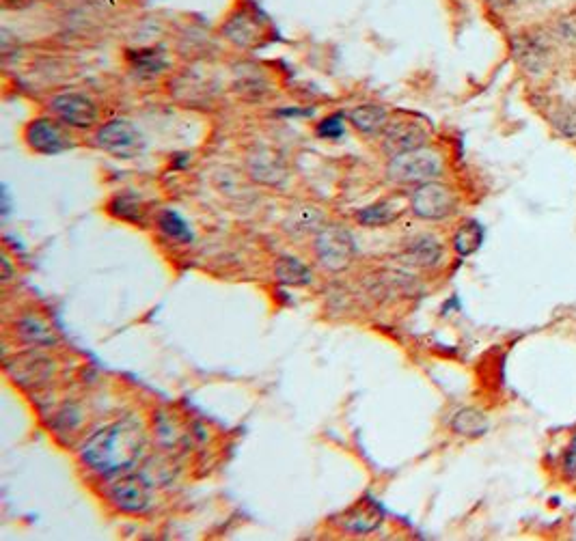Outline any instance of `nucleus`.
<instances>
[{"label":"nucleus","instance_id":"obj_1","mask_svg":"<svg viewBox=\"0 0 576 541\" xmlns=\"http://www.w3.org/2000/svg\"><path fill=\"white\" fill-rule=\"evenodd\" d=\"M145 451V429L136 416H126L100 432L91 434L80 449V457L93 473L115 477L141 460Z\"/></svg>","mask_w":576,"mask_h":541},{"label":"nucleus","instance_id":"obj_2","mask_svg":"<svg viewBox=\"0 0 576 541\" xmlns=\"http://www.w3.org/2000/svg\"><path fill=\"white\" fill-rule=\"evenodd\" d=\"M445 171V162L441 154L432 149H415L408 154L395 156L389 160L387 175L391 182L400 186H421L428 182H436Z\"/></svg>","mask_w":576,"mask_h":541},{"label":"nucleus","instance_id":"obj_3","mask_svg":"<svg viewBox=\"0 0 576 541\" xmlns=\"http://www.w3.org/2000/svg\"><path fill=\"white\" fill-rule=\"evenodd\" d=\"M315 257L328 272H344L356 257V242L350 229L344 225H324L315 233Z\"/></svg>","mask_w":576,"mask_h":541},{"label":"nucleus","instance_id":"obj_4","mask_svg":"<svg viewBox=\"0 0 576 541\" xmlns=\"http://www.w3.org/2000/svg\"><path fill=\"white\" fill-rule=\"evenodd\" d=\"M106 498L123 513H145L154 503L152 481L128 470L108 481Z\"/></svg>","mask_w":576,"mask_h":541},{"label":"nucleus","instance_id":"obj_5","mask_svg":"<svg viewBox=\"0 0 576 541\" xmlns=\"http://www.w3.org/2000/svg\"><path fill=\"white\" fill-rule=\"evenodd\" d=\"M95 145L117 160H132L145 151V138L134 123L126 119H113L95 132Z\"/></svg>","mask_w":576,"mask_h":541},{"label":"nucleus","instance_id":"obj_6","mask_svg":"<svg viewBox=\"0 0 576 541\" xmlns=\"http://www.w3.org/2000/svg\"><path fill=\"white\" fill-rule=\"evenodd\" d=\"M24 143L41 156H59L74 147L65 123L52 117H37L24 126Z\"/></svg>","mask_w":576,"mask_h":541},{"label":"nucleus","instance_id":"obj_7","mask_svg":"<svg viewBox=\"0 0 576 541\" xmlns=\"http://www.w3.org/2000/svg\"><path fill=\"white\" fill-rule=\"evenodd\" d=\"M410 212L423 220H445L458 210V199L449 186L436 182L421 184L410 194Z\"/></svg>","mask_w":576,"mask_h":541},{"label":"nucleus","instance_id":"obj_8","mask_svg":"<svg viewBox=\"0 0 576 541\" xmlns=\"http://www.w3.org/2000/svg\"><path fill=\"white\" fill-rule=\"evenodd\" d=\"M512 54L529 76H542L553 61V44L542 31H523L512 37Z\"/></svg>","mask_w":576,"mask_h":541},{"label":"nucleus","instance_id":"obj_9","mask_svg":"<svg viewBox=\"0 0 576 541\" xmlns=\"http://www.w3.org/2000/svg\"><path fill=\"white\" fill-rule=\"evenodd\" d=\"M246 173L259 186L281 188L290 179L285 158L270 145H255L246 156Z\"/></svg>","mask_w":576,"mask_h":541},{"label":"nucleus","instance_id":"obj_10","mask_svg":"<svg viewBox=\"0 0 576 541\" xmlns=\"http://www.w3.org/2000/svg\"><path fill=\"white\" fill-rule=\"evenodd\" d=\"M428 130L423 128L421 121L397 117L389 119L387 128L382 130V149L387 151L389 158L408 154V151H415L425 147L428 143Z\"/></svg>","mask_w":576,"mask_h":541},{"label":"nucleus","instance_id":"obj_11","mask_svg":"<svg viewBox=\"0 0 576 541\" xmlns=\"http://www.w3.org/2000/svg\"><path fill=\"white\" fill-rule=\"evenodd\" d=\"M50 113L67 128L89 130L98 123V106L82 93H59L50 100Z\"/></svg>","mask_w":576,"mask_h":541},{"label":"nucleus","instance_id":"obj_12","mask_svg":"<svg viewBox=\"0 0 576 541\" xmlns=\"http://www.w3.org/2000/svg\"><path fill=\"white\" fill-rule=\"evenodd\" d=\"M7 376L22 388L44 386L54 373V360L41 352H22L5 363Z\"/></svg>","mask_w":576,"mask_h":541},{"label":"nucleus","instance_id":"obj_13","mask_svg":"<svg viewBox=\"0 0 576 541\" xmlns=\"http://www.w3.org/2000/svg\"><path fill=\"white\" fill-rule=\"evenodd\" d=\"M384 522V509L372 496H363L361 501H356L352 507H348L341 513L337 524L341 531L352 535H369L378 531Z\"/></svg>","mask_w":576,"mask_h":541},{"label":"nucleus","instance_id":"obj_14","mask_svg":"<svg viewBox=\"0 0 576 541\" xmlns=\"http://www.w3.org/2000/svg\"><path fill=\"white\" fill-rule=\"evenodd\" d=\"M223 35L231 41L233 46L251 50L259 44V41H262L264 29H262V24H259V20L251 16V13L238 11L223 24Z\"/></svg>","mask_w":576,"mask_h":541},{"label":"nucleus","instance_id":"obj_15","mask_svg":"<svg viewBox=\"0 0 576 541\" xmlns=\"http://www.w3.org/2000/svg\"><path fill=\"white\" fill-rule=\"evenodd\" d=\"M404 261L417 268H434L443 259V244L438 242L434 235L423 233L410 240L402 253Z\"/></svg>","mask_w":576,"mask_h":541},{"label":"nucleus","instance_id":"obj_16","mask_svg":"<svg viewBox=\"0 0 576 541\" xmlns=\"http://www.w3.org/2000/svg\"><path fill=\"white\" fill-rule=\"evenodd\" d=\"M16 332L26 345H33V348H52V345H57L59 341V335L54 332L48 319L33 313L18 319Z\"/></svg>","mask_w":576,"mask_h":541},{"label":"nucleus","instance_id":"obj_17","mask_svg":"<svg viewBox=\"0 0 576 541\" xmlns=\"http://www.w3.org/2000/svg\"><path fill=\"white\" fill-rule=\"evenodd\" d=\"M348 121L361 134H382L389 123V113L380 104H361L350 110Z\"/></svg>","mask_w":576,"mask_h":541},{"label":"nucleus","instance_id":"obj_18","mask_svg":"<svg viewBox=\"0 0 576 541\" xmlns=\"http://www.w3.org/2000/svg\"><path fill=\"white\" fill-rule=\"evenodd\" d=\"M274 276L281 285L290 287H307L313 283V272L309 266H305L298 257L283 255L274 263Z\"/></svg>","mask_w":576,"mask_h":541},{"label":"nucleus","instance_id":"obj_19","mask_svg":"<svg viewBox=\"0 0 576 541\" xmlns=\"http://www.w3.org/2000/svg\"><path fill=\"white\" fill-rule=\"evenodd\" d=\"M451 429H454L458 436H464V438H482L488 434L490 421L482 410L460 408L454 414V419H451Z\"/></svg>","mask_w":576,"mask_h":541},{"label":"nucleus","instance_id":"obj_20","mask_svg":"<svg viewBox=\"0 0 576 541\" xmlns=\"http://www.w3.org/2000/svg\"><path fill=\"white\" fill-rule=\"evenodd\" d=\"M402 210L397 207L395 201H378L363 207V210L356 212V223L369 227V229H376V227H389L391 223H395L397 218H400Z\"/></svg>","mask_w":576,"mask_h":541},{"label":"nucleus","instance_id":"obj_21","mask_svg":"<svg viewBox=\"0 0 576 541\" xmlns=\"http://www.w3.org/2000/svg\"><path fill=\"white\" fill-rule=\"evenodd\" d=\"M108 212H111L115 218L126 220V223L132 225H145V205L139 197H134L130 192H119L108 203Z\"/></svg>","mask_w":576,"mask_h":541},{"label":"nucleus","instance_id":"obj_22","mask_svg":"<svg viewBox=\"0 0 576 541\" xmlns=\"http://www.w3.org/2000/svg\"><path fill=\"white\" fill-rule=\"evenodd\" d=\"M324 227V214L313 205H298L285 218V229L292 233H318Z\"/></svg>","mask_w":576,"mask_h":541},{"label":"nucleus","instance_id":"obj_23","mask_svg":"<svg viewBox=\"0 0 576 541\" xmlns=\"http://www.w3.org/2000/svg\"><path fill=\"white\" fill-rule=\"evenodd\" d=\"M130 65L134 69V74H139L143 78H152L162 74L167 69V57H164L162 50H136L130 54Z\"/></svg>","mask_w":576,"mask_h":541},{"label":"nucleus","instance_id":"obj_24","mask_svg":"<svg viewBox=\"0 0 576 541\" xmlns=\"http://www.w3.org/2000/svg\"><path fill=\"white\" fill-rule=\"evenodd\" d=\"M484 242V227L477 220H466V223L454 235V248L460 257H469L479 251Z\"/></svg>","mask_w":576,"mask_h":541},{"label":"nucleus","instance_id":"obj_25","mask_svg":"<svg viewBox=\"0 0 576 541\" xmlns=\"http://www.w3.org/2000/svg\"><path fill=\"white\" fill-rule=\"evenodd\" d=\"M156 223H158V229L167 235L169 240H173L177 244H190L192 242V231H190L186 220L177 212L162 210L156 218Z\"/></svg>","mask_w":576,"mask_h":541},{"label":"nucleus","instance_id":"obj_26","mask_svg":"<svg viewBox=\"0 0 576 541\" xmlns=\"http://www.w3.org/2000/svg\"><path fill=\"white\" fill-rule=\"evenodd\" d=\"M236 91L244 97H249V100H257V97H264L268 91V80L266 76L259 72V69H238V76H236Z\"/></svg>","mask_w":576,"mask_h":541},{"label":"nucleus","instance_id":"obj_27","mask_svg":"<svg viewBox=\"0 0 576 541\" xmlns=\"http://www.w3.org/2000/svg\"><path fill=\"white\" fill-rule=\"evenodd\" d=\"M551 126L566 138H576V102H557L548 113Z\"/></svg>","mask_w":576,"mask_h":541},{"label":"nucleus","instance_id":"obj_28","mask_svg":"<svg viewBox=\"0 0 576 541\" xmlns=\"http://www.w3.org/2000/svg\"><path fill=\"white\" fill-rule=\"evenodd\" d=\"M346 130V123H344V115H331L320 121L318 126V136L320 138H331V141H337V138L344 136Z\"/></svg>","mask_w":576,"mask_h":541},{"label":"nucleus","instance_id":"obj_29","mask_svg":"<svg viewBox=\"0 0 576 541\" xmlns=\"http://www.w3.org/2000/svg\"><path fill=\"white\" fill-rule=\"evenodd\" d=\"M555 31H557V37L561 41H566L568 46L576 48V9L566 13V16H561L555 24Z\"/></svg>","mask_w":576,"mask_h":541},{"label":"nucleus","instance_id":"obj_30","mask_svg":"<svg viewBox=\"0 0 576 541\" xmlns=\"http://www.w3.org/2000/svg\"><path fill=\"white\" fill-rule=\"evenodd\" d=\"M561 468H564V475L570 481H576V449L574 447L564 455V462H561Z\"/></svg>","mask_w":576,"mask_h":541},{"label":"nucleus","instance_id":"obj_31","mask_svg":"<svg viewBox=\"0 0 576 541\" xmlns=\"http://www.w3.org/2000/svg\"><path fill=\"white\" fill-rule=\"evenodd\" d=\"M486 3L492 7V9H497V11H503V9H510L516 0H486Z\"/></svg>","mask_w":576,"mask_h":541},{"label":"nucleus","instance_id":"obj_32","mask_svg":"<svg viewBox=\"0 0 576 541\" xmlns=\"http://www.w3.org/2000/svg\"><path fill=\"white\" fill-rule=\"evenodd\" d=\"M3 268H5V272H3V281L7 283V281H11V268H9V261H7V257L3 259Z\"/></svg>","mask_w":576,"mask_h":541},{"label":"nucleus","instance_id":"obj_33","mask_svg":"<svg viewBox=\"0 0 576 541\" xmlns=\"http://www.w3.org/2000/svg\"><path fill=\"white\" fill-rule=\"evenodd\" d=\"M572 447H574V449H576V436H574V442H572Z\"/></svg>","mask_w":576,"mask_h":541}]
</instances>
